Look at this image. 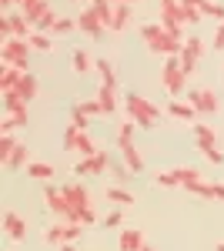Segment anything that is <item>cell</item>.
Masks as SVG:
<instances>
[{
    "label": "cell",
    "mask_w": 224,
    "mask_h": 251,
    "mask_svg": "<svg viewBox=\"0 0 224 251\" xmlns=\"http://www.w3.org/2000/svg\"><path fill=\"white\" fill-rule=\"evenodd\" d=\"M141 37H144V47H148L150 54H161V57H181V50H184V40H177L174 34H168V30L161 27V20L144 24V27H141Z\"/></svg>",
    "instance_id": "6da1fadb"
},
{
    "label": "cell",
    "mask_w": 224,
    "mask_h": 251,
    "mask_svg": "<svg viewBox=\"0 0 224 251\" xmlns=\"http://www.w3.org/2000/svg\"><path fill=\"white\" fill-rule=\"evenodd\" d=\"M124 107H127V121H134L137 127H144V131H150L154 124H157V117H161V111L150 104L144 94H127L124 97Z\"/></svg>",
    "instance_id": "7a4b0ae2"
},
{
    "label": "cell",
    "mask_w": 224,
    "mask_h": 251,
    "mask_svg": "<svg viewBox=\"0 0 224 251\" xmlns=\"http://www.w3.org/2000/svg\"><path fill=\"white\" fill-rule=\"evenodd\" d=\"M161 87H164L171 97L187 94V74H184V67H181V57H164V67H161Z\"/></svg>",
    "instance_id": "3957f363"
},
{
    "label": "cell",
    "mask_w": 224,
    "mask_h": 251,
    "mask_svg": "<svg viewBox=\"0 0 224 251\" xmlns=\"http://www.w3.org/2000/svg\"><path fill=\"white\" fill-rule=\"evenodd\" d=\"M44 204H47V211H54L57 218H64V221L77 225V211L71 208V201H67L64 188H54V184H47V188H44Z\"/></svg>",
    "instance_id": "277c9868"
},
{
    "label": "cell",
    "mask_w": 224,
    "mask_h": 251,
    "mask_svg": "<svg viewBox=\"0 0 224 251\" xmlns=\"http://www.w3.org/2000/svg\"><path fill=\"white\" fill-rule=\"evenodd\" d=\"M30 40L24 37H7L3 44H0V60H3V67H17V64H24V60H30Z\"/></svg>",
    "instance_id": "5b68a950"
},
{
    "label": "cell",
    "mask_w": 224,
    "mask_h": 251,
    "mask_svg": "<svg viewBox=\"0 0 224 251\" xmlns=\"http://www.w3.org/2000/svg\"><path fill=\"white\" fill-rule=\"evenodd\" d=\"M161 27L181 40L184 37V17H181V0H161Z\"/></svg>",
    "instance_id": "8992f818"
},
{
    "label": "cell",
    "mask_w": 224,
    "mask_h": 251,
    "mask_svg": "<svg viewBox=\"0 0 224 251\" xmlns=\"http://www.w3.org/2000/svg\"><path fill=\"white\" fill-rule=\"evenodd\" d=\"M64 148H67V151H80V157H91V154L100 151L97 141H94L87 131H77V127H67V131H64Z\"/></svg>",
    "instance_id": "52a82bcc"
},
{
    "label": "cell",
    "mask_w": 224,
    "mask_h": 251,
    "mask_svg": "<svg viewBox=\"0 0 224 251\" xmlns=\"http://www.w3.org/2000/svg\"><path fill=\"white\" fill-rule=\"evenodd\" d=\"M187 104H194V111L201 117H211V114H218V94L211 91V87H194V91H187Z\"/></svg>",
    "instance_id": "ba28073f"
},
{
    "label": "cell",
    "mask_w": 224,
    "mask_h": 251,
    "mask_svg": "<svg viewBox=\"0 0 224 251\" xmlns=\"http://www.w3.org/2000/svg\"><path fill=\"white\" fill-rule=\"evenodd\" d=\"M201 54H204V40L198 37H187L184 40V50H181V67H184V74L191 77L194 71H198V60H201Z\"/></svg>",
    "instance_id": "9c48e42d"
},
{
    "label": "cell",
    "mask_w": 224,
    "mask_h": 251,
    "mask_svg": "<svg viewBox=\"0 0 224 251\" xmlns=\"http://www.w3.org/2000/svg\"><path fill=\"white\" fill-rule=\"evenodd\" d=\"M80 228H84V225H54V228L44 231V241H47V245H57V248H60V245H74L77 238H80Z\"/></svg>",
    "instance_id": "30bf717a"
},
{
    "label": "cell",
    "mask_w": 224,
    "mask_h": 251,
    "mask_svg": "<svg viewBox=\"0 0 224 251\" xmlns=\"http://www.w3.org/2000/svg\"><path fill=\"white\" fill-rule=\"evenodd\" d=\"M107 164H111L107 151H97V154H91V157H80V161L74 164V174L77 177H91V174L107 171Z\"/></svg>",
    "instance_id": "8fae6325"
},
{
    "label": "cell",
    "mask_w": 224,
    "mask_h": 251,
    "mask_svg": "<svg viewBox=\"0 0 224 251\" xmlns=\"http://www.w3.org/2000/svg\"><path fill=\"white\" fill-rule=\"evenodd\" d=\"M77 27L87 34L91 40H104V34H107V27L100 24V17L94 14V7H87V10H80V17H77Z\"/></svg>",
    "instance_id": "7c38bea8"
},
{
    "label": "cell",
    "mask_w": 224,
    "mask_h": 251,
    "mask_svg": "<svg viewBox=\"0 0 224 251\" xmlns=\"http://www.w3.org/2000/svg\"><path fill=\"white\" fill-rule=\"evenodd\" d=\"M191 134H194V148H198L201 154L211 151V148H218V131H214L211 124H204V121H194Z\"/></svg>",
    "instance_id": "4fadbf2b"
},
{
    "label": "cell",
    "mask_w": 224,
    "mask_h": 251,
    "mask_svg": "<svg viewBox=\"0 0 224 251\" xmlns=\"http://www.w3.org/2000/svg\"><path fill=\"white\" fill-rule=\"evenodd\" d=\"M64 194H67V201H71V208H74L77 214L91 208V194H87V188H84L80 181H74V184H64Z\"/></svg>",
    "instance_id": "5bb4252c"
},
{
    "label": "cell",
    "mask_w": 224,
    "mask_h": 251,
    "mask_svg": "<svg viewBox=\"0 0 224 251\" xmlns=\"http://www.w3.org/2000/svg\"><path fill=\"white\" fill-rule=\"evenodd\" d=\"M3 234H7L10 241H24V238H27V221H24L17 211H3Z\"/></svg>",
    "instance_id": "9a60e30c"
},
{
    "label": "cell",
    "mask_w": 224,
    "mask_h": 251,
    "mask_svg": "<svg viewBox=\"0 0 224 251\" xmlns=\"http://www.w3.org/2000/svg\"><path fill=\"white\" fill-rule=\"evenodd\" d=\"M144 248H148V241H144L141 228H124L117 238V251H144Z\"/></svg>",
    "instance_id": "2e32d148"
},
{
    "label": "cell",
    "mask_w": 224,
    "mask_h": 251,
    "mask_svg": "<svg viewBox=\"0 0 224 251\" xmlns=\"http://www.w3.org/2000/svg\"><path fill=\"white\" fill-rule=\"evenodd\" d=\"M3 107H7V117H27V100L17 91H7L3 94Z\"/></svg>",
    "instance_id": "e0dca14e"
},
{
    "label": "cell",
    "mask_w": 224,
    "mask_h": 251,
    "mask_svg": "<svg viewBox=\"0 0 224 251\" xmlns=\"http://www.w3.org/2000/svg\"><path fill=\"white\" fill-rule=\"evenodd\" d=\"M168 114H171V117H177V121H191V124H194V117H201L198 111H194V104H187V100H177V97H174V100L168 104Z\"/></svg>",
    "instance_id": "ac0fdd59"
},
{
    "label": "cell",
    "mask_w": 224,
    "mask_h": 251,
    "mask_svg": "<svg viewBox=\"0 0 224 251\" xmlns=\"http://www.w3.org/2000/svg\"><path fill=\"white\" fill-rule=\"evenodd\" d=\"M131 17H134V3H114V34H121L127 24H131Z\"/></svg>",
    "instance_id": "d6986e66"
},
{
    "label": "cell",
    "mask_w": 224,
    "mask_h": 251,
    "mask_svg": "<svg viewBox=\"0 0 224 251\" xmlns=\"http://www.w3.org/2000/svg\"><path fill=\"white\" fill-rule=\"evenodd\" d=\"M97 100H100L104 114H114V111H117V87H111V84H100V87H97Z\"/></svg>",
    "instance_id": "ffe728a7"
},
{
    "label": "cell",
    "mask_w": 224,
    "mask_h": 251,
    "mask_svg": "<svg viewBox=\"0 0 224 251\" xmlns=\"http://www.w3.org/2000/svg\"><path fill=\"white\" fill-rule=\"evenodd\" d=\"M7 17H10V27H14V37L30 40V27H34V24H30V20L24 17V10H10Z\"/></svg>",
    "instance_id": "44dd1931"
},
{
    "label": "cell",
    "mask_w": 224,
    "mask_h": 251,
    "mask_svg": "<svg viewBox=\"0 0 224 251\" xmlns=\"http://www.w3.org/2000/svg\"><path fill=\"white\" fill-rule=\"evenodd\" d=\"M27 164H30V148H27V144H17L14 154H10V161H7L3 168H7V171H20V168H27Z\"/></svg>",
    "instance_id": "7402d4cb"
},
{
    "label": "cell",
    "mask_w": 224,
    "mask_h": 251,
    "mask_svg": "<svg viewBox=\"0 0 224 251\" xmlns=\"http://www.w3.org/2000/svg\"><path fill=\"white\" fill-rule=\"evenodd\" d=\"M27 74H30V71H27ZM20 77H24V71H17V67H3V71H0V91H3V94H7V91H17Z\"/></svg>",
    "instance_id": "603a6c76"
},
{
    "label": "cell",
    "mask_w": 224,
    "mask_h": 251,
    "mask_svg": "<svg viewBox=\"0 0 224 251\" xmlns=\"http://www.w3.org/2000/svg\"><path fill=\"white\" fill-rule=\"evenodd\" d=\"M50 10H54V7H50L47 0H34V3H30V7L24 10V17H27V20H30V24H34V27H37L40 20H44V17H47V14H50Z\"/></svg>",
    "instance_id": "cb8c5ba5"
},
{
    "label": "cell",
    "mask_w": 224,
    "mask_h": 251,
    "mask_svg": "<svg viewBox=\"0 0 224 251\" xmlns=\"http://www.w3.org/2000/svg\"><path fill=\"white\" fill-rule=\"evenodd\" d=\"M91 67H94V60H91V54H87V50H80V47H77V50H71V71H74V74H87Z\"/></svg>",
    "instance_id": "d4e9b609"
},
{
    "label": "cell",
    "mask_w": 224,
    "mask_h": 251,
    "mask_svg": "<svg viewBox=\"0 0 224 251\" xmlns=\"http://www.w3.org/2000/svg\"><path fill=\"white\" fill-rule=\"evenodd\" d=\"M121 157H124V164H127L134 174L144 171V157H141V151H137L134 144H124V148H121Z\"/></svg>",
    "instance_id": "484cf974"
},
{
    "label": "cell",
    "mask_w": 224,
    "mask_h": 251,
    "mask_svg": "<svg viewBox=\"0 0 224 251\" xmlns=\"http://www.w3.org/2000/svg\"><path fill=\"white\" fill-rule=\"evenodd\" d=\"M174 174H177V184H181V188H194L198 181H204V177H201V171H198V168H191V164L174 168Z\"/></svg>",
    "instance_id": "4316f807"
},
{
    "label": "cell",
    "mask_w": 224,
    "mask_h": 251,
    "mask_svg": "<svg viewBox=\"0 0 224 251\" xmlns=\"http://www.w3.org/2000/svg\"><path fill=\"white\" fill-rule=\"evenodd\" d=\"M27 177H34V181H50V177H54V168H50L47 161H30V164H27Z\"/></svg>",
    "instance_id": "83f0119b"
},
{
    "label": "cell",
    "mask_w": 224,
    "mask_h": 251,
    "mask_svg": "<svg viewBox=\"0 0 224 251\" xmlns=\"http://www.w3.org/2000/svg\"><path fill=\"white\" fill-rule=\"evenodd\" d=\"M17 94L30 104V100L37 97V77H34V74H24V77H20V84H17Z\"/></svg>",
    "instance_id": "f1b7e54d"
},
{
    "label": "cell",
    "mask_w": 224,
    "mask_h": 251,
    "mask_svg": "<svg viewBox=\"0 0 224 251\" xmlns=\"http://www.w3.org/2000/svg\"><path fill=\"white\" fill-rule=\"evenodd\" d=\"M94 67H97V74H100V84H111V87H117V77H114V64L107 57H97L94 60Z\"/></svg>",
    "instance_id": "f546056e"
},
{
    "label": "cell",
    "mask_w": 224,
    "mask_h": 251,
    "mask_svg": "<svg viewBox=\"0 0 224 251\" xmlns=\"http://www.w3.org/2000/svg\"><path fill=\"white\" fill-rule=\"evenodd\" d=\"M107 198H111L117 208H127V204H134V194L127 191V188H121V184H114V188H107Z\"/></svg>",
    "instance_id": "4dcf8cb0"
},
{
    "label": "cell",
    "mask_w": 224,
    "mask_h": 251,
    "mask_svg": "<svg viewBox=\"0 0 224 251\" xmlns=\"http://www.w3.org/2000/svg\"><path fill=\"white\" fill-rule=\"evenodd\" d=\"M20 141L14 134H0V164H7L10 161V154H14V148H17Z\"/></svg>",
    "instance_id": "1f68e13d"
},
{
    "label": "cell",
    "mask_w": 224,
    "mask_h": 251,
    "mask_svg": "<svg viewBox=\"0 0 224 251\" xmlns=\"http://www.w3.org/2000/svg\"><path fill=\"white\" fill-rule=\"evenodd\" d=\"M30 47L40 50V54H47V50H54V40L47 37L44 30H34V34H30Z\"/></svg>",
    "instance_id": "d6a6232c"
},
{
    "label": "cell",
    "mask_w": 224,
    "mask_h": 251,
    "mask_svg": "<svg viewBox=\"0 0 224 251\" xmlns=\"http://www.w3.org/2000/svg\"><path fill=\"white\" fill-rule=\"evenodd\" d=\"M191 194H198V198H207V201H218V188L211 184V181H198L194 188H187Z\"/></svg>",
    "instance_id": "836d02e7"
},
{
    "label": "cell",
    "mask_w": 224,
    "mask_h": 251,
    "mask_svg": "<svg viewBox=\"0 0 224 251\" xmlns=\"http://www.w3.org/2000/svg\"><path fill=\"white\" fill-rule=\"evenodd\" d=\"M201 14L211 20H218V24H224V3H218V0H207L204 7H201Z\"/></svg>",
    "instance_id": "e575fe53"
},
{
    "label": "cell",
    "mask_w": 224,
    "mask_h": 251,
    "mask_svg": "<svg viewBox=\"0 0 224 251\" xmlns=\"http://www.w3.org/2000/svg\"><path fill=\"white\" fill-rule=\"evenodd\" d=\"M154 184H161V188H181L174 168H171V171H157V174H154Z\"/></svg>",
    "instance_id": "d590c367"
},
{
    "label": "cell",
    "mask_w": 224,
    "mask_h": 251,
    "mask_svg": "<svg viewBox=\"0 0 224 251\" xmlns=\"http://www.w3.org/2000/svg\"><path fill=\"white\" fill-rule=\"evenodd\" d=\"M87 124H91V117L84 114V111H80V107H71V127H77V131H87Z\"/></svg>",
    "instance_id": "8d00e7d4"
},
{
    "label": "cell",
    "mask_w": 224,
    "mask_h": 251,
    "mask_svg": "<svg viewBox=\"0 0 224 251\" xmlns=\"http://www.w3.org/2000/svg\"><path fill=\"white\" fill-rule=\"evenodd\" d=\"M181 17H184V24H198V20L204 17L194 3H187V0H181Z\"/></svg>",
    "instance_id": "74e56055"
},
{
    "label": "cell",
    "mask_w": 224,
    "mask_h": 251,
    "mask_svg": "<svg viewBox=\"0 0 224 251\" xmlns=\"http://www.w3.org/2000/svg\"><path fill=\"white\" fill-rule=\"evenodd\" d=\"M24 124H27V117H7V121H0V134H14Z\"/></svg>",
    "instance_id": "f35d334b"
},
{
    "label": "cell",
    "mask_w": 224,
    "mask_h": 251,
    "mask_svg": "<svg viewBox=\"0 0 224 251\" xmlns=\"http://www.w3.org/2000/svg\"><path fill=\"white\" fill-rule=\"evenodd\" d=\"M77 107H80V111H84L87 117H97V114H104V107H100V100H97V97H94V100H80Z\"/></svg>",
    "instance_id": "ab89813d"
},
{
    "label": "cell",
    "mask_w": 224,
    "mask_h": 251,
    "mask_svg": "<svg viewBox=\"0 0 224 251\" xmlns=\"http://www.w3.org/2000/svg\"><path fill=\"white\" fill-rule=\"evenodd\" d=\"M74 27H77V20H71V17H60V20L54 24V30H50V34H57V37H60V34H71Z\"/></svg>",
    "instance_id": "60d3db41"
},
{
    "label": "cell",
    "mask_w": 224,
    "mask_h": 251,
    "mask_svg": "<svg viewBox=\"0 0 224 251\" xmlns=\"http://www.w3.org/2000/svg\"><path fill=\"white\" fill-rule=\"evenodd\" d=\"M100 225H104V228H117V225H124V214H121V211H111L104 221H100Z\"/></svg>",
    "instance_id": "b9f144b4"
},
{
    "label": "cell",
    "mask_w": 224,
    "mask_h": 251,
    "mask_svg": "<svg viewBox=\"0 0 224 251\" xmlns=\"http://www.w3.org/2000/svg\"><path fill=\"white\" fill-rule=\"evenodd\" d=\"M94 221H97L94 208H87V211H80V214H77V225H94Z\"/></svg>",
    "instance_id": "7bdbcfd3"
},
{
    "label": "cell",
    "mask_w": 224,
    "mask_h": 251,
    "mask_svg": "<svg viewBox=\"0 0 224 251\" xmlns=\"http://www.w3.org/2000/svg\"><path fill=\"white\" fill-rule=\"evenodd\" d=\"M204 157L211 161V164H221V161H224V151H221V148H211V151H204Z\"/></svg>",
    "instance_id": "ee69618b"
},
{
    "label": "cell",
    "mask_w": 224,
    "mask_h": 251,
    "mask_svg": "<svg viewBox=\"0 0 224 251\" xmlns=\"http://www.w3.org/2000/svg\"><path fill=\"white\" fill-rule=\"evenodd\" d=\"M214 50H224V24H218L214 30Z\"/></svg>",
    "instance_id": "f6af8a7d"
},
{
    "label": "cell",
    "mask_w": 224,
    "mask_h": 251,
    "mask_svg": "<svg viewBox=\"0 0 224 251\" xmlns=\"http://www.w3.org/2000/svg\"><path fill=\"white\" fill-rule=\"evenodd\" d=\"M0 7H3V10H14V7H17V0H0Z\"/></svg>",
    "instance_id": "bcb514c9"
},
{
    "label": "cell",
    "mask_w": 224,
    "mask_h": 251,
    "mask_svg": "<svg viewBox=\"0 0 224 251\" xmlns=\"http://www.w3.org/2000/svg\"><path fill=\"white\" fill-rule=\"evenodd\" d=\"M30 3H34V0H17V10H27Z\"/></svg>",
    "instance_id": "7dc6e473"
},
{
    "label": "cell",
    "mask_w": 224,
    "mask_h": 251,
    "mask_svg": "<svg viewBox=\"0 0 224 251\" xmlns=\"http://www.w3.org/2000/svg\"><path fill=\"white\" fill-rule=\"evenodd\" d=\"M60 251H77V248L74 245H60Z\"/></svg>",
    "instance_id": "c3c4849f"
},
{
    "label": "cell",
    "mask_w": 224,
    "mask_h": 251,
    "mask_svg": "<svg viewBox=\"0 0 224 251\" xmlns=\"http://www.w3.org/2000/svg\"><path fill=\"white\" fill-rule=\"evenodd\" d=\"M214 251H224V241H218V245H214Z\"/></svg>",
    "instance_id": "681fc988"
},
{
    "label": "cell",
    "mask_w": 224,
    "mask_h": 251,
    "mask_svg": "<svg viewBox=\"0 0 224 251\" xmlns=\"http://www.w3.org/2000/svg\"><path fill=\"white\" fill-rule=\"evenodd\" d=\"M111 3H134V0H111Z\"/></svg>",
    "instance_id": "f907efd6"
},
{
    "label": "cell",
    "mask_w": 224,
    "mask_h": 251,
    "mask_svg": "<svg viewBox=\"0 0 224 251\" xmlns=\"http://www.w3.org/2000/svg\"><path fill=\"white\" fill-rule=\"evenodd\" d=\"M144 251H154V248H150V245H148V248H144Z\"/></svg>",
    "instance_id": "816d5d0a"
},
{
    "label": "cell",
    "mask_w": 224,
    "mask_h": 251,
    "mask_svg": "<svg viewBox=\"0 0 224 251\" xmlns=\"http://www.w3.org/2000/svg\"><path fill=\"white\" fill-rule=\"evenodd\" d=\"M87 3H91V0H87Z\"/></svg>",
    "instance_id": "f5cc1de1"
}]
</instances>
